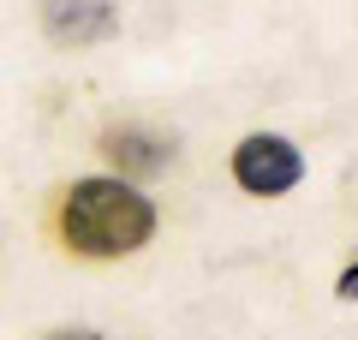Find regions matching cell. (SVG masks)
<instances>
[{"label": "cell", "mask_w": 358, "mask_h": 340, "mask_svg": "<svg viewBox=\"0 0 358 340\" xmlns=\"http://www.w3.org/2000/svg\"><path fill=\"white\" fill-rule=\"evenodd\" d=\"M102 155L120 167L114 179H150V173H162L167 162H173V150H167V138H155V132H143V126H114L102 138Z\"/></svg>", "instance_id": "4"}, {"label": "cell", "mask_w": 358, "mask_h": 340, "mask_svg": "<svg viewBox=\"0 0 358 340\" xmlns=\"http://www.w3.org/2000/svg\"><path fill=\"white\" fill-rule=\"evenodd\" d=\"M42 30L60 48H90L120 30V0H42Z\"/></svg>", "instance_id": "3"}, {"label": "cell", "mask_w": 358, "mask_h": 340, "mask_svg": "<svg viewBox=\"0 0 358 340\" xmlns=\"http://www.w3.org/2000/svg\"><path fill=\"white\" fill-rule=\"evenodd\" d=\"M60 239L78 257H131L155 239V203L114 173H90L60 203Z\"/></svg>", "instance_id": "1"}, {"label": "cell", "mask_w": 358, "mask_h": 340, "mask_svg": "<svg viewBox=\"0 0 358 340\" xmlns=\"http://www.w3.org/2000/svg\"><path fill=\"white\" fill-rule=\"evenodd\" d=\"M334 292H341V299H346V304H352V299H358V263H352V269H346V275H341V281H334Z\"/></svg>", "instance_id": "6"}, {"label": "cell", "mask_w": 358, "mask_h": 340, "mask_svg": "<svg viewBox=\"0 0 358 340\" xmlns=\"http://www.w3.org/2000/svg\"><path fill=\"white\" fill-rule=\"evenodd\" d=\"M233 179L251 197H281V191H293L305 179V150L293 138H281V132H251L233 150Z\"/></svg>", "instance_id": "2"}, {"label": "cell", "mask_w": 358, "mask_h": 340, "mask_svg": "<svg viewBox=\"0 0 358 340\" xmlns=\"http://www.w3.org/2000/svg\"><path fill=\"white\" fill-rule=\"evenodd\" d=\"M42 340H108L102 328H54V334H42Z\"/></svg>", "instance_id": "5"}]
</instances>
